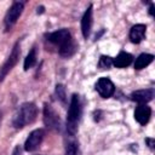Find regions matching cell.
<instances>
[{
    "label": "cell",
    "mask_w": 155,
    "mask_h": 155,
    "mask_svg": "<svg viewBox=\"0 0 155 155\" xmlns=\"http://www.w3.org/2000/svg\"><path fill=\"white\" fill-rule=\"evenodd\" d=\"M45 38L53 45L59 47V54L64 58H70L78 51V44L73 39L68 29H59L45 35Z\"/></svg>",
    "instance_id": "6da1fadb"
},
{
    "label": "cell",
    "mask_w": 155,
    "mask_h": 155,
    "mask_svg": "<svg viewBox=\"0 0 155 155\" xmlns=\"http://www.w3.org/2000/svg\"><path fill=\"white\" fill-rule=\"evenodd\" d=\"M36 115H38V108L34 103L31 102L23 103L13 117V121H12L13 127L17 130L23 128L24 126L34 122L36 119Z\"/></svg>",
    "instance_id": "7a4b0ae2"
},
{
    "label": "cell",
    "mask_w": 155,
    "mask_h": 155,
    "mask_svg": "<svg viewBox=\"0 0 155 155\" xmlns=\"http://www.w3.org/2000/svg\"><path fill=\"white\" fill-rule=\"evenodd\" d=\"M81 113H82L81 101H80L79 94L75 93L71 96L68 114H67V131L71 136H74L78 131V125H79V121L81 117Z\"/></svg>",
    "instance_id": "3957f363"
},
{
    "label": "cell",
    "mask_w": 155,
    "mask_h": 155,
    "mask_svg": "<svg viewBox=\"0 0 155 155\" xmlns=\"http://www.w3.org/2000/svg\"><path fill=\"white\" fill-rule=\"evenodd\" d=\"M19 56H21V50H19V41H17L10 53V56L7 57V59L5 61V63L0 67V81H2L6 75L12 70V68L17 64L18 59H19Z\"/></svg>",
    "instance_id": "277c9868"
},
{
    "label": "cell",
    "mask_w": 155,
    "mask_h": 155,
    "mask_svg": "<svg viewBox=\"0 0 155 155\" xmlns=\"http://www.w3.org/2000/svg\"><path fill=\"white\" fill-rule=\"evenodd\" d=\"M24 8V2L23 1H15L11 7L7 10L5 19H4V24H5V29L10 30L17 22V19L19 18V16L22 15Z\"/></svg>",
    "instance_id": "5b68a950"
},
{
    "label": "cell",
    "mask_w": 155,
    "mask_h": 155,
    "mask_svg": "<svg viewBox=\"0 0 155 155\" xmlns=\"http://www.w3.org/2000/svg\"><path fill=\"white\" fill-rule=\"evenodd\" d=\"M44 124L46 127H48L50 130H53V131H59V128H61L59 116L50 104L44 105Z\"/></svg>",
    "instance_id": "8992f818"
},
{
    "label": "cell",
    "mask_w": 155,
    "mask_h": 155,
    "mask_svg": "<svg viewBox=\"0 0 155 155\" xmlns=\"http://www.w3.org/2000/svg\"><path fill=\"white\" fill-rule=\"evenodd\" d=\"M44 137H45V131L42 128H36V130L31 131L30 134L28 136V138L25 139L24 150H27V151H34L35 149H38L40 147V144L42 143Z\"/></svg>",
    "instance_id": "52a82bcc"
},
{
    "label": "cell",
    "mask_w": 155,
    "mask_h": 155,
    "mask_svg": "<svg viewBox=\"0 0 155 155\" xmlns=\"http://www.w3.org/2000/svg\"><path fill=\"white\" fill-rule=\"evenodd\" d=\"M96 91L99 93L101 97L103 98H109L114 94L115 92V86L113 81L108 78H101L96 82Z\"/></svg>",
    "instance_id": "ba28073f"
},
{
    "label": "cell",
    "mask_w": 155,
    "mask_h": 155,
    "mask_svg": "<svg viewBox=\"0 0 155 155\" xmlns=\"http://www.w3.org/2000/svg\"><path fill=\"white\" fill-rule=\"evenodd\" d=\"M154 88H145V90H138L131 93V99L138 104H147L148 102L153 101L154 98Z\"/></svg>",
    "instance_id": "9c48e42d"
},
{
    "label": "cell",
    "mask_w": 155,
    "mask_h": 155,
    "mask_svg": "<svg viewBox=\"0 0 155 155\" xmlns=\"http://www.w3.org/2000/svg\"><path fill=\"white\" fill-rule=\"evenodd\" d=\"M92 23H93V17H92V5H90L82 18H81V33H82V36L85 39H87L90 36V33H91V28H92Z\"/></svg>",
    "instance_id": "30bf717a"
},
{
    "label": "cell",
    "mask_w": 155,
    "mask_h": 155,
    "mask_svg": "<svg viewBox=\"0 0 155 155\" xmlns=\"http://www.w3.org/2000/svg\"><path fill=\"white\" fill-rule=\"evenodd\" d=\"M151 116V109L145 104H139L134 110V119L140 125H147Z\"/></svg>",
    "instance_id": "8fae6325"
},
{
    "label": "cell",
    "mask_w": 155,
    "mask_h": 155,
    "mask_svg": "<svg viewBox=\"0 0 155 155\" xmlns=\"http://www.w3.org/2000/svg\"><path fill=\"white\" fill-rule=\"evenodd\" d=\"M147 27L144 24H136L130 30V40L133 44H139L145 36Z\"/></svg>",
    "instance_id": "7c38bea8"
},
{
    "label": "cell",
    "mask_w": 155,
    "mask_h": 155,
    "mask_svg": "<svg viewBox=\"0 0 155 155\" xmlns=\"http://www.w3.org/2000/svg\"><path fill=\"white\" fill-rule=\"evenodd\" d=\"M132 59H133L132 54L121 51V52L113 59V64H114L116 68H126V67H128V65L132 63Z\"/></svg>",
    "instance_id": "4fadbf2b"
},
{
    "label": "cell",
    "mask_w": 155,
    "mask_h": 155,
    "mask_svg": "<svg viewBox=\"0 0 155 155\" xmlns=\"http://www.w3.org/2000/svg\"><path fill=\"white\" fill-rule=\"evenodd\" d=\"M154 61V56L150 54V53H142L137 57L136 62H134V69L137 70H140L145 67H148L151 62Z\"/></svg>",
    "instance_id": "5bb4252c"
},
{
    "label": "cell",
    "mask_w": 155,
    "mask_h": 155,
    "mask_svg": "<svg viewBox=\"0 0 155 155\" xmlns=\"http://www.w3.org/2000/svg\"><path fill=\"white\" fill-rule=\"evenodd\" d=\"M35 63H36V50H35V48H31V50L29 51V53L27 54L25 59H24L23 69H24V70H28V69L33 68Z\"/></svg>",
    "instance_id": "9a60e30c"
},
{
    "label": "cell",
    "mask_w": 155,
    "mask_h": 155,
    "mask_svg": "<svg viewBox=\"0 0 155 155\" xmlns=\"http://www.w3.org/2000/svg\"><path fill=\"white\" fill-rule=\"evenodd\" d=\"M113 65V58L109 56H101L99 62H98V68L102 70L105 69H110V67Z\"/></svg>",
    "instance_id": "2e32d148"
},
{
    "label": "cell",
    "mask_w": 155,
    "mask_h": 155,
    "mask_svg": "<svg viewBox=\"0 0 155 155\" xmlns=\"http://www.w3.org/2000/svg\"><path fill=\"white\" fill-rule=\"evenodd\" d=\"M56 96H57V98H58L63 104H65V102H67V93H65V87H64L63 85L58 84V85L56 86Z\"/></svg>",
    "instance_id": "e0dca14e"
},
{
    "label": "cell",
    "mask_w": 155,
    "mask_h": 155,
    "mask_svg": "<svg viewBox=\"0 0 155 155\" xmlns=\"http://www.w3.org/2000/svg\"><path fill=\"white\" fill-rule=\"evenodd\" d=\"M78 150H79V147H78L76 142L69 140V142L67 143V147H65V155H78Z\"/></svg>",
    "instance_id": "ac0fdd59"
},
{
    "label": "cell",
    "mask_w": 155,
    "mask_h": 155,
    "mask_svg": "<svg viewBox=\"0 0 155 155\" xmlns=\"http://www.w3.org/2000/svg\"><path fill=\"white\" fill-rule=\"evenodd\" d=\"M145 143L148 144V147L150 148V150H154V145H155V140L153 138H145Z\"/></svg>",
    "instance_id": "d6986e66"
},
{
    "label": "cell",
    "mask_w": 155,
    "mask_h": 155,
    "mask_svg": "<svg viewBox=\"0 0 155 155\" xmlns=\"http://www.w3.org/2000/svg\"><path fill=\"white\" fill-rule=\"evenodd\" d=\"M12 155H22V148H21L19 145H17V147L13 149Z\"/></svg>",
    "instance_id": "ffe728a7"
},
{
    "label": "cell",
    "mask_w": 155,
    "mask_h": 155,
    "mask_svg": "<svg viewBox=\"0 0 155 155\" xmlns=\"http://www.w3.org/2000/svg\"><path fill=\"white\" fill-rule=\"evenodd\" d=\"M149 13H150V16H153V15H154V5H153V4H150V7H149Z\"/></svg>",
    "instance_id": "44dd1931"
},
{
    "label": "cell",
    "mask_w": 155,
    "mask_h": 155,
    "mask_svg": "<svg viewBox=\"0 0 155 155\" xmlns=\"http://www.w3.org/2000/svg\"><path fill=\"white\" fill-rule=\"evenodd\" d=\"M42 12H44V7H42V6L38 7V13H42Z\"/></svg>",
    "instance_id": "7402d4cb"
},
{
    "label": "cell",
    "mask_w": 155,
    "mask_h": 155,
    "mask_svg": "<svg viewBox=\"0 0 155 155\" xmlns=\"http://www.w3.org/2000/svg\"><path fill=\"white\" fill-rule=\"evenodd\" d=\"M0 119H1V113H0Z\"/></svg>",
    "instance_id": "603a6c76"
}]
</instances>
